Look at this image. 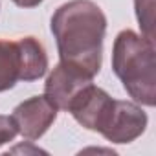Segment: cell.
Wrapping results in <instances>:
<instances>
[{
    "label": "cell",
    "mask_w": 156,
    "mask_h": 156,
    "mask_svg": "<svg viewBox=\"0 0 156 156\" xmlns=\"http://www.w3.org/2000/svg\"><path fill=\"white\" fill-rule=\"evenodd\" d=\"M50 26L61 62L77 66L96 77L101 70L107 33L103 9L92 0H70L55 9Z\"/></svg>",
    "instance_id": "obj_1"
},
{
    "label": "cell",
    "mask_w": 156,
    "mask_h": 156,
    "mask_svg": "<svg viewBox=\"0 0 156 156\" xmlns=\"http://www.w3.org/2000/svg\"><path fill=\"white\" fill-rule=\"evenodd\" d=\"M112 70L136 103L143 107L156 105L154 41L132 30L119 31L112 46Z\"/></svg>",
    "instance_id": "obj_2"
},
{
    "label": "cell",
    "mask_w": 156,
    "mask_h": 156,
    "mask_svg": "<svg viewBox=\"0 0 156 156\" xmlns=\"http://www.w3.org/2000/svg\"><path fill=\"white\" fill-rule=\"evenodd\" d=\"M114 108H116V99L110 98L107 90L90 83L72 101V105L68 107V112L85 129L103 134L110 123Z\"/></svg>",
    "instance_id": "obj_3"
},
{
    "label": "cell",
    "mask_w": 156,
    "mask_h": 156,
    "mask_svg": "<svg viewBox=\"0 0 156 156\" xmlns=\"http://www.w3.org/2000/svg\"><path fill=\"white\" fill-rule=\"evenodd\" d=\"M94 83V77L68 62H59L44 83V96L59 108L66 110L83 88Z\"/></svg>",
    "instance_id": "obj_4"
},
{
    "label": "cell",
    "mask_w": 156,
    "mask_h": 156,
    "mask_svg": "<svg viewBox=\"0 0 156 156\" xmlns=\"http://www.w3.org/2000/svg\"><path fill=\"white\" fill-rule=\"evenodd\" d=\"M59 108L46 96H33L13 108L11 119L26 140H39L57 119Z\"/></svg>",
    "instance_id": "obj_5"
},
{
    "label": "cell",
    "mask_w": 156,
    "mask_h": 156,
    "mask_svg": "<svg viewBox=\"0 0 156 156\" xmlns=\"http://www.w3.org/2000/svg\"><path fill=\"white\" fill-rule=\"evenodd\" d=\"M147 123H149V118L140 105L132 101L116 99L112 119L101 136L110 143H130L145 132Z\"/></svg>",
    "instance_id": "obj_6"
},
{
    "label": "cell",
    "mask_w": 156,
    "mask_h": 156,
    "mask_svg": "<svg viewBox=\"0 0 156 156\" xmlns=\"http://www.w3.org/2000/svg\"><path fill=\"white\" fill-rule=\"evenodd\" d=\"M19 81L26 83V66L20 39H0V92L13 88Z\"/></svg>",
    "instance_id": "obj_7"
},
{
    "label": "cell",
    "mask_w": 156,
    "mask_h": 156,
    "mask_svg": "<svg viewBox=\"0 0 156 156\" xmlns=\"http://www.w3.org/2000/svg\"><path fill=\"white\" fill-rule=\"evenodd\" d=\"M134 8L141 35L154 41V0H134Z\"/></svg>",
    "instance_id": "obj_8"
},
{
    "label": "cell",
    "mask_w": 156,
    "mask_h": 156,
    "mask_svg": "<svg viewBox=\"0 0 156 156\" xmlns=\"http://www.w3.org/2000/svg\"><path fill=\"white\" fill-rule=\"evenodd\" d=\"M19 134L11 116H4V114H0V147L9 143L15 140V136Z\"/></svg>",
    "instance_id": "obj_9"
},
{
    "label": "cell",
    "mask_w": 156,
    "mask_h": 156,
    "mask_svg": "<svg viewBox=\"0 0 156 156\" xmlns=\"http://www.w3.org/2000/svg\"><path fill=\"white\" fill-rule=\"evenodd\" d=\"M19 8H37L42 0H13Z\"/></svg>",
    "instance_id": "obj_10"
}]
</instances>
